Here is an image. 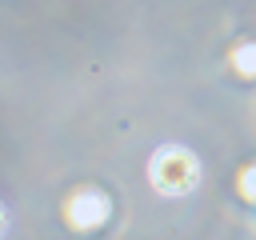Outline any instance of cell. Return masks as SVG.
I'll return each instance as SVG.
<instances>
[{
    "label": "cell",
    "mask_w": 256,
    "mask_h": 240,
    "mask_svg": "<svg viewBox=\"0 0 256 240\" xmlns=\"http://www.w3.org/2000/svg\"><path fill=\"white\" fill-rule=\"evenodd\" d=\"M148 180H152V188L164 192V196H188V192L200 184V164H196V156H192L188 148L164 144V148H156L152 160H148Z\"/></svg>",
    "instance_id": "cell-1"
},
{
    "label": "cell",
    "mask_w": 256,
    "mask_h": 240,
    "mask_svg": "<svg viewBox=\"0 0 256 240\" xmlns=\"http://www.w3.org/2000/svg\"><path fill=\"white\" fill-rule=\"evenodd\" d=\"M64 216L72 228H96L108 220V196L100 188H76L64 200Z\"/></svg>",
    "instance_id": "cell-2"
},
{
    "label": "cell",
    "mask_w": 256,
    "mask_h": 240,
    "mask_svg": "<svg viewBox=\"0 0 256 240\" xmlns=\"http://www.w3.org/2000/svg\"><path fill=\"white\" fill-rule=\"evenodd\" d=\"M228 64L240 72V76H256V44H236Z\"/></svg>",
    "instance_id": "cell-3"
},
{
    "label": "cell",
    "mask_w": 256,
    "mask_h": 240,
    "mask_svg": "<svg viewBox=\"0 0 256 240\" xmlns=\"http://www.w3.org/2000/svg\"><path fill=\"white\" fill-rule=\"evenodd\" d=\"M236 192H240L248 204H256V164H248V168L236 176Z\"/></svg>",
    "instance_id": "cell-4"
}]
</instances>
